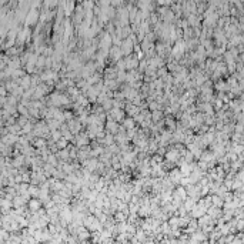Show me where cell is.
I'll list each match as a JSON object with an SVG mask.
<instances>
[{"mask_svg": "<svg viewBox=\"0 0 244 244\" xmlns=\"http://www.w3.org/2000/svg\"><path fill=\"white\" fill-rule=\"evenodd\" d=\"M104 127H106V131H109V133H117V130H119V123L116 122V120H107V123L104 124Z\"/></svg>", "mask_w": 244, "mask_h": 244, "instance_id": "4", "label": "cell"}, {"mask_svg": "<svg viewBox=\"0 0 244 244\" xmlns=\"http://www.w3.org/2000/svg\"><path fill=\"white\" fill-rule=\"evenodd\" d=\"M26 203V200H24V199H23V197H22V196H17V197H14V200H13V205H14V207H16V208H17V207H20V205H23V204Z\"/></svg>", "mask_w": 244, "mask_h": 244, "instance_id": "19", "label": "cell"}, {"mask_svg": "<svg viewBox=\"0 0 244 244\" xmlns=\"http://www.w3.org/2000/svg\"><path fill=\"white\" fill-rule=\"evenodd\" d=\"M112 107H113V100H112V99H106V100L103 101V110L109 112Z\"/></svg>", "mask_w": 244, "mask_h": 244, "instance_id": "21", "label": "cell"}, {"mask_svg": "<svg viewBox=\"0 0 244 244\" xmlns=\"http://www.w3.org/2000/svg\"><path fill=\"white\" fill-rule=\"evenodd\" d=\"M9 130H10V133H13V134H16V133H22L20 130H22V126L20 124H14V126H10L9 127Z\"/></svg>", "mask_w": 244, "mask_h": 244, "instance_id": "23", "label": "cell"}, {"mask_svg": "<svg viewBox=\"0 0 244 244\" xmlns=\"http://www.w3.org/2000/svg\"><path fill=\"white\" fill-rule=\"evenodd\" d=\"M104 86H106L109 90H116V89L119 87V81L116 80V79H106Z\"/></svg>", "mask_w": 244, "mask_h": 244, "instance_id": "9", "label": "cell"}, {"mask_svg": "<svg viewBox=\"0 0 244 244\" xmlns=\"http://www.w3.org/2000/svg\"><path fill=\"white\" fill-rule=\"evenodd\" d=\"M67 141H69V140H67V139H64V137L62 136V137H60V139L56 141V146H57V149H66V147H67Z\"/></svg>", "mask_w": 244, "mask_h": 244, "instance_id": "16", "label": "cell"}, {"mask_svg": "<svg viewBox=\"0 0 244 244\" xmlns=\"http://www.w3.org/2000/svg\"><path fill=\"white\" fill-rule=\"evenodd\" d=\"M34 146L40 150V149H43V147H47V143L44 141V139H41L40 137V139H36V140H34Z\"/></svg>", "mask_w": 244, "mask_h": 244, "instance_id": "20", "label": "cell"}, {"mask_svg": "<svg viewBox=\"0 0 244 244\" xmlns=\"http://www.w3.org/2000/svg\"><path fill=\"white\" fill-rule=\"evenodd\" d=\"M233 128H236V133H243V124L239 123V124H233Z\"/></svg>", "mask_w": 244, "mask_h": 244, "instance_id": "26", "label": "cell"}, {"mask_svg": "<svg viewBox=\"0 0 244 244\" xmlns=\"http://www.w3.org/2000/svg\"><path fill=\"white\" fill-rule=\"evenodd\" d=\"M126 218H127V214H124L123 211H117V213H116V221H117V223L126 221Z\"/></svg>", "mask_w": 244, "mask_h": 244, "instance_id": "22", "label": "cell"}, {"mask_svg": "<svg viewBox=\"0 0 244 244\" xmlns=\"http://www.w3.org/2000/svg\"><path fill=\"white\" fill-rule=\"evenodd\" d=\"M44 66V57H40L36 60V67H43Z\"/></svg>", "mask_w": 244, "mask_h": 244, "instance_id": "27", "label": "cell"}, {"mask_svg": "<svg viewBox=\"0 0 244 244\" xmlns=\"http://www.w3.org/2000/svg\"><path fill=\"white\" fill-rule=\"evenodd\" d=\"M17 83H20L19 86H20L22 89H29V87L32 86V77L23 74V76H22V80H17Z\"/></svg>", "mask_w": 244, "mask_h": 244, "instance_id": "6", "label": "cell"}, {"mask_svg": "<svg viewBox=\"0 0 244 244\" xmlns=\"http://www.w3.org/2000/svg\"><path fill=\"white\" fill-rule=\"evenodd\" d=\"M173 193H174L176 196H178L181 200H184V199L187 197V193H186V187H184V186H180V187H177V189H176Z\"/></svg>", "mask_w": 244, "mask_h": 244, "instance_id": "12", "label": "cell"}, {"mask_svg": "<svg viewBox=\"0 0 244 244\" xmlns=\"http://www.w3.org/2000/svg\"><path fill=\"white\" fill-rule=\"evenodd\" d=\"M39 191H40V189L36 187V184L29 186V194H30L32 197H39Z\"/></svg>", "mask_w": 244, "mask_h": 244, "instance_id": "17", "label": "cell"}, {"mask_svg": "<svg viewBox=\"0 0 244 244\" xmlns=\"http://www.w3.org/2000/svg\"><path fill=\"white\" fill-rule=\"evenodd\" d=\"M126 112H127V114L130 116V117H133V116H136L139 112H140V109L136 106V104H127V107H126Z\"/></svg>", "mask_w": 244, "mask_h": 244, "instance_id": "8", "label": "cell"}, {"mask_svg": "<svg viewBox=\"0 0 244 244\" xmlns=\"http://www.w3.org/2000/svg\"><path fill=\"white\" fill-rule=\"evenodd\" d=\"M124 64H126V70H134L139 66V59L136 56H127L124 59Z\"/></svg>", "mask_w": 244, "mask_h": 244, "instance_id": "1", "label": "cell"}, {"mask_svg": "<svg viewBox=\"0 0 244 244\" xmlns=\"http://www.w3.org/2000/svg\"><path fill=\"white\" fill-rule=\"evenodd\" d=\"M122 56H123L122 49H117V47H114V49L112 50V57H113L114 60H119V59H120Z\"/></svg>", "mask_w": 244, "mask_h": 244, "instance_id": "18", "label": "cell"}, {"mask_svg": "<svg viewBox=\"0 0 244 244\" xmlns=\"http://www.w3.org/2000/svg\"><path fill=\"white\" fill-rule=\"evenodd\" d=\"M27 205H29V210L34 213V211H37L41 207V201L37 197H33V199H30V200L27 201Z\"/></svg>", "mask_w": 244, "mask_h": 244, "instance_id": "3", "label": "cell"}, {"mask_svg": "<svg viewBox=\"0 0 244 244\" xmlns=\"http://www.w3.org/2000/svg\"><path fill=\"white\" fill-rule=\"evenodd\" d=\"M56 157L57 159H62V160H67L69 159V149L66 147V149H60V151L56 154Z\"/></svg>", "mask_w": 244, "mask_h": 244, "instance_id": "15", "label": "cell"}, {"mask_svg": "<svg viewBox=\"0 0 244 244\" xmlns=\"http://www.w3.org/2000/svg\"><path fill=\"white\" fill-rule=\"evenodd\" d=\"M147 66H149V63H147V60H141V62L139 63V66H137V67H139V70H140V72L143 73V72L146 70V67H147Z\"/></svg>", "mask_w": 244, "mask_h": 244, "instance_id": "24", "label": "cell"}, {"mask_svg": "<svg viewBox=\"0 0 244 244\" xmlns=\"http://www.w3.org/2000/svg\"><path fill=\"white\" fill-rule=\"evenodd\" d=\"M147 63H149V66L150 67H154V69H159V67H163L164 66V62H163L162 57H151L150 60H147Z\"/></svg>", "mask_w": 244, "mask_h": 244, "instance_id": "5", "label": "cell"}, {"mask_svg": "<svg viewBox=\"0 0 244 244\" xmlns=\"http://www.w3.org/2000/svg\"><path fill=\"white\" fill-rule=\"evenodd\" d=\"M0 226H1V221H0Z\"/></svg>", "mask_w": 244, "mask_h": 244, "instance_id": "28", "label": "cell"}, {"mask_svg": "<svg viewBox=\"0 0 244 244\" xmlns=\"http://www.w3.org/2000/svg\"><path fill=\"white\" fill-rule=\"evenodd\" d=\"M116 70H126V64H124V60L119 59L117 60V66H116Z\"/></svg>", "mask_w": 244, "mask_h": 244, "instance_id": "25", "label": "cell"}, {"mask_svg": "<svg viewBox=\"0 0 244 244\" xmlns=\"http://www.w3.org/2000/svg\"><path fill=\"white\" fill-rule=\"evenodd\" d=\"M122 126L123 127H124V130H128V128H133V127H134V119H133V117H130V119H123L122 120Z\"/></svg>", "mask_w": 244, "mask_h": 244, "instance_id": "13", "label": "cell"}, {"mask_svg": "<svg viewBox=\"0 0 244 244\" xmlns=\"http://www.w3.org/2000/svg\"><path fill=\"white\" fill-rule=\"evenodd\" d=\"M131 50H133V44H131V41H130V40H126L124 43H123V46H122L123 54L128 56V54L131 53Z\"/></svg>", "mask_w": 244, "mask_h": 244, "instance_id": "11", "label": "cell"}, {"mask_svg": "<svg viewBox=\"0 0 244 244\" xmlns=\"http://www.w3.org/2000/svg\"><path fill=\"white\" fill-rule=\"evenodd\" d=\"M180 178H181V173H180V168H173V170L170 171V174H168V180H170V181H171L173 184H178Z\"/></svg>", "mask_w": 244, "mask_h": 244, "instance_id": "2", "label": "cell"}, {"mask_svg": "<svg viewBox=\"0 0 244 244\" xmlns=\"http://www.w3.org/2000/svg\"><path fill=\"white\" fill-rule=\"evenodd\" d=\"M99 141L104 143L106 146H110V144H113V143H114V134H113V133H109V131H106L104 137H103L101 140H99Z\"/></svg>", "mask_w": 244, "mask_h": 244, "instance_id": "7", "label": "cell"}, {"mask_svg": "<svg viewBox=\"0 0 244 244\" xmlns=\"http://www.w3.org/2000/svg\"><path fill=\"white\" fill-rule=\"evenodd\" d=\"M210 199H211V205H216V207H223V203H224V200L220 197V196H217V194H213V196H210Z\"/></svg>", "mask_w": 244, "mask_h": 244, "instance_id": "10", "label": "cell"}, {"mask_svg": "<svg viewBox=\"0 0 244 244\" xmlns=\"http://www.w3.org/2000/svg\"><path fill=\"white\" fill-rule=\"evenodd\" d=\"M216 89L218 90V91H228V86H227V83L224 80H218L216 83Z\"/></svg>", "mask_w": 244, "mask_h": 244, "instance_id": "14", "label": "cell"}]
</instances>
